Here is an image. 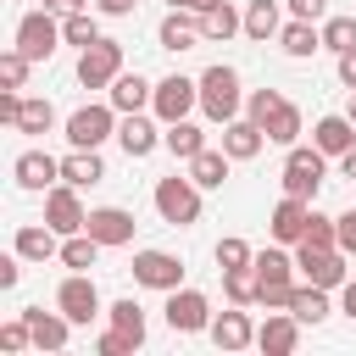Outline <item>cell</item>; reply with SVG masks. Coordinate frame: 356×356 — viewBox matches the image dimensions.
Returning a JSON list of instances; mask_svg holds the SVG:
<instances>
[{
  "label": "cell",
  "mask_w": 356,
  "mask_h": 356,
  "mask_svg": "<svg viewBox=\"0 0 356 356\" xmlns=\"http://www.w3.org/2000/svg\"><path fill=\"white\" fill-rule=\"evenodd\" d=\"M167 6H172V11H211L217 0H167Z\"/></svg>",
  "instance_id": "obj_52"
},
{
  "label": "cell",
  "mask_w": 356,
  "mask_h": 356,
  "mask_svg": "<svg viewBox=\"0 0 356 356\" xmlns=\"http://www.w3.org/2000/svg\"><path fill=\"white\" fill-rule=\"evenodd\" d=\"M50 122H56V106H50V100H22L17 134H50Z\"/></svg>",
  "instance_id": "obj_36"
},
{
  "label": "cell",
  "mask_w": 356,
  "mask_h": 356,
  "mask_svg": "<svg viewBox=\"0 0 356 356\" xmlns=\"http://www.w3.org/2000/svg\"><path fill=\"white\" fill-rule=\"evenodd\" d=\"M345 117H350V122H356V89H350V106H345Z\"/></svg>",
  "instance_id": "obj_56"
},
{
  "label": "cell",
  "mask_w": 356,
  "mask_h": 356,
  "mask_svg": "<svg viewBox=\"0 0 356 356\" xmlns=\"http://www.w3.org/2000/svg\"><path fill=\"white\" fill-rule=\"evenodd\" d=\"M28 345H33V328H28V317L17 312V317L0 328V350H28Z\"/></svg>",
  "instance_id": "obj_43"
},
{
  "label": "cell",
  "mask_w": 356,
  "mask_h": 356,
  "mask_svg": "<svg viewBox=\"0 0 356 356\" xmlns=\"http://www.w3.org/2000/svg\"><path fill=\"white\" fill-rule=\"evenodd\" d=\"M312 145H317L323 156H345V150L356 145V122H350V117H323V122L312 128Z\"/></svg>",
  "instance_id": "obj_25"
},
{
  "label": "cell",
  "mask_w": 356,
  "mask_h": 356,
  "mask_svg": "<svg viewBox=\"0 0 356 356\" xmlns=\"http://www.w3.org/2000/svg\"><path fill=\"white\" fill-rule=\"evenodd\" d=\"M61 39H67V44H78V50H89V44L100 39V28H95V17H89V11H67Z\"/></svg>",
  "instance_id": "obj_39"
},
{
  "label": "cell",
  "mask_w": 356,
  "mask_h": 356,
  "mask_svg": "<svg viewBox=\"0 0 356 356\" xmlns=\"http://www.w3.org/2000/svg\"><path fill=\"white\" fill-rule=\"evenodd\" d=\"M256 278H261L256 306H289V295H295V256L261 250V256H256Z\"/></svg>",
  "instance_id": "obj_5"
},
{
  "label": "cell",
  "mask_w": 356,
  "mask_h": 356,
  "mask_svg": "<svg viewBox=\"0 0 356 356\" xmlns=\"http://www.w3.org/2000/svg\"><path fill=\"white\" fill-rule=\"evenodd\" d=\"M17 278H22V256L11 250V256H0V289H17Z\"/></svg>",
  "instance_id": "obj_48"
},
{
  "label": "cell",
  "mask_w": 356,
  "mask_h": 356,
  "mask_svg": "<svg viewBox=\"0 0 356 356\" xmlns=\"http://www.w3.org/2000/svg\"><path fill=\"white\" fill-rule=\"evenodd\" d=\"M117 134V106H78L67 117V145L72 150H100Z\"/></svg>",
  "instance_id": "obj_3"
},
{
  "label": "cell",
  "mask_w": 356,
  "mask_h": 356,
  "mask_svg": "<svg viewBox=\"0 0 356 356\" xmlns=\"http://www.w3.org/2000/svg\"><path fill=\"white\" fill-rule=\"evenodd\" d=\"M245 261H256L245 239H234V234H228V239H217V267H245Z\"/></svg>",
  "instance_id": "obj_45"
},
{
  "label": "cell",
  "mask_w": 356,
  "mask_h": 356,
  "mask_svg": "<svg viewBox=\"0 0 356 356\" xmlns=\"http://www.w3.org/2000/svg\"><path fill=\"white\" fill-rule=\"evenodd\" d=\"M156 211H161V222H172V228H189L195 217H200V184L195 178H161L156 184Z\"/></svg>",
  "instance_id": "obj_2"
},
{
  "label": "cell",
  "mask_w": 356,
  "mask_h": 356,
  "mask_svg": "<svg viewBox=\"0 0 356 356\" xmlns=\"http://www.w3.org/2000/svg\"><path fill=\"white\" fill-rule=\"evenodd\" d=\"M211 345H217V350H245V345H256L250 317H245V312H222V317H211Z\"/></svg>",
  "instance_id": "obj_23"
},
{
  "label": "cell",
  "mask_w": 356,
  "mask_h": 356,
  "mask_svg": "<svg viewBox=\"0 0 356 356\" xmlns=\"http://www.w3.org/2000/svg\"><path fill=\"white\" fill-rule=\"evenodd\" d=\"M11 172H17V184H22V189H56L61 161H56V156H44V150H22Z\"/></svg>",
  "instance_id": "obj_19"
},
{
  "label": "cell",
  "mask_w": 356,
  "mask_h": 356,
  "mask_svg": "<svg viewBox=\"0 0 356 356\" xmlns=\"http://www.w3.org/2000/svg\"><path fill=\"white\" fill-rule=\"evenodd\" d=\"M44 222L67 239V234H83V222H89V211H83V200H78V184H56V189H44Z\"/></svg>",
  "instance_id": "obj_9"
},
{
  "label": "cell",
  "mask_w": 356,
  "mask_h": 356,
  "mask_svg": "<svg viewBox=\"0 0 356 356\" xmlns=\"http://www.w3.org/2000/svg\"><path fill=\"white\" fill-rule=\"evenodd\" d=\"M83 228H89L106 250H111V245H134V211H122V206H95Z\"/></svg>",
  "instance_id": "obj_15"
},
{
  "label": "cell",
  "mask_w": 356,
  "mask_h": 356,
  "mask_svg": "<svg viewBox=\"0 0 356 356\" xmlns=\"http://www.w3.org/2000/svg\"><path fill=\"white\" fill-rule=\"evenodd\" d=\"M17 111H22V95H17V89H6V95H0V122H11V128H17Z\"/></svg>",
  "instance_id": "obj_49"
},
{
  "label": "cell",
  "mask_w": 356,
  "mask_h": 356,
  "mask_svg": "<svg viewBox=\"0 0 356 356\" xmlns=\"http://www.w3.org/2000/svg\"><path fill=\"white\" fill-rule=\"evenodd\" d=\"M117 72H122V44L117 39H95L89 50H78V83L83 89H111Z\"/></svg>",
  "instance_id": "obj_7"
},
{
  "label": "cell",
  "mask_w": 356,
  "mask_h": 356,
  "mask_svg": "<svg viewBox=\"0 0 356 356\" xmlns=\"http://www.w3.org/2000/svg\"><path fill=\"white\" fill-rule=\"evenodd\" d=\"M295 267L306 273V284H323V289H345V278H350L339 245H334V250H306V245H295Z\"/></svg>",
  "instance_id": "obj_11"
},
{
  "label": "cell",
  "mask_w": 356,
  "mask_h": 356,
  "mask_svg": "<svg viewBox=\"0 0 356 356\" xmlns=\"http://www.w3.org/2000/svg\"><path fill=\"white\" fill-rule=\"evenodd\" d=\"M222 289H228V300H234V306H256V295H261L256 261H245V267H222Z\"/></svg>",
  "instance_id": "obj_31"
},
{
  "label": "cell",
  "mask_w": 356,
  "mask_h": 356,
  "mask_svg": "<svg viewBox=\"0 0 356 356\" xmlns=\"http://www.w3.org/2000/svg\"><path fill=\"white\" fill-rule=\"evenodd\" d=\"M95 6H100L106 17H134V6H139V0H95Z\"/></svg>",
  "instance_id": "obj_50"
},
{
  "label": "cell",
  "mask_w": 356,
  "mask_h": 356,
  "mask_svg": "<svg viewBox=\"0 0 356 356\" xmlns=\"http://www.w3.org/2000/svg\"><path fill=\"white\" fill-rule=\"evenodd\" d=\"M334 222H339V250H345V256H356V206H350V211H339Z\"/></svg>",
  "instance_id": "obj_46"
},
{
  "label": "cell",
  "mask_w": 356,
  "mask_h": 356,
  "mask_svg": "<svg viewBox=\"0 0 356 356\" xmlns=\"http://www.w3.org/2000/svg\"><path fill=\"white\" fill-rule=\"evenodd\" d=\"M289 6V17H300V22H317L323 11H328V0H284Z\"/></svg>",
  "instance_id": "obj_47"
},
{
  "label": "cell",
  "mask_w": 356,
  "mask_h": 356,
  "mask_svg": "<svg viewBox=\"0 0 356 356\" xmlns=\"http://www.w3.org/2000/svg\"><path fill=\"white\" fill-rule=\"evenodd\" d=\"M306 222H312V200H295V195H284V200L273 206V217H267V228H273L278 245H300Z\"/></svg>",
  "instance_id": "obj_14"
},
{
  "label": "cell",
  "mask_w": 356,
  "mask_h": 356,
  "mask_svg": "<svg viewBox=\"0 0 356 356\" xmlns=\"http://www.w3.org/2000/svg\"><path fill=\"white\" fill-rule=\"evenodd\" d=\"M278 28H284V22H278V0H250V6H245V33H250V39L267 44Z\"/></svg>",
  "instance_id": "obj_34"
},
{
  "label": "cell",
  "mask_w": 356,
  "mask_h": 356,
  "mask_svg": "<svg viewBox=\"0 0 356 356\" xmlns=\"http://www.w3.org/2000/svg\"><path fill=\"white\" fill-rule=\"evenodd\" d=\"M56 44H61V22L50 17V6H44V11H28V17L17 22V50H22L28 61H50Z\"/></svg>",
  "instance_id": "obj_6"
},
{
  "label": "cell",
  "mask_w": 356,
  "mask_h": 356,
  "mask_svg": "<svg viewBox=\"0 0 356 356\" xmlns=\"http://www.w3.org/2000/svg\"><path fill=\"white\" fill-rule=\"evenodd\" d=\"M300 245H306V250H334V245H339V222H334V217H323V211H312V222H306Z\"/></svg>",
  "instance_id": "obj_37"
},
{
  "label": "cell",
  "mask_w": 356,
  "mask_h": 356,
  "mask_svg": "<svg viewBox=\"0 0 356 356\" xmlns=\"http://www.w3.org/2000/svg\"><path fill=\"white\" fill-rule=\"evenodd\" d=\"M200 33H206V39H234V33H245V17H239L228 0H217L211 11H200Z\"/></svg>",
  "instance_id": "obj_32"
},
{
  "label": "cell",
  "mask_w": 356,
  "mask_h": 356,
  "mask_svg": "<svg viewBox=\"0 0 356 356\" xmlns=\"http://www.w3.org/2000/svg\"><path fill=\"white\" fill-rule=\"evenodd\" d=\"M200 111L211 117V122H234L239 117V72L234 67H206L200 72Z\"/></svg>",
  "instance_id": "obj_1"
},
{
  "label": "cell",
  "mask_w": 356,
  "mask_h": 356,
  "mask_svg": "<svg viewBox=\"0 0 356 356\" xmlns=\"http://www.w3.org/2000/svg\"><path fill=\"white\" fill-rule=\"evenodd\" d=\"M134 284L172 295V289L184 284V261H178L172 250H139V256H134Z\"/></svg>",
  "instance_id": "obj_10"
},
{
  "label": "cell",
  "mask_w": 356,
  "mask_h": 356,
  "mask_svg": "<svg viewBox=\"0 0 356 356\" xmlns=\"http://www.w3.org/2000/svg\"><path fill=\"white\" fill-rule=\"evenodd\" d=\"M167 328L172 334H200V328H211V300L200 295V289H172L167 295Z\"/></svg>",
  "instance_id": "obj_12"
},
{
  "label": "cell",
  "mask_w": 356,
  "mask_h": 356,
  "mask_svg": "<svg viewBox=\"0 0 356 356\" xmlns=\"http://www.w3.org/2000/svg\"><path fill=\"white\" fill-rule=\"evenodd\" d=\"M150 100H156V83H145L139 72H117V78H111V106H117L122 117H128V111H145Z\"/></svg>",
  "instance_id": "obj_21"
},
{
  "label": "cell",
  "mask_w": 356,
  "mask_h": 356,
  "mask_svg": "<svg viewBox=\"0 0 356 356\" xmlns=\"http://www.w3.org/2000/svg\"><path fill=\"white\" fill-rule=\"evenodd\" d=\"M50 6H61V11H89V0H50Z\"/></svg>",
  "instance_id": "obj_55"
},
{
  "label": "cell",
  "mask_w": 356,
  "mask_h": 356,
  "mask_svg": "<svg viewBox=\"0 0 356 356\" xmlns=\"http://www.w3.org/2000/svg\"><path fill=\"white\" fill-rule=\"evenodd\" d=\"M278 106H284V95H278V89H250V100H245V117L267 128V117H273Z\"/></svg>",
  "instance_id": "obj_42"
},
{
  "label": "cell",
  "mask_w": 356,
  "mask_h": 356,
  "mask_svg": "<svg viewBox=\"0 0 356 356\" xmlns=\"http://www.w3.org/2000/svg\"><path fill=\"white\" fill-rule=\"evenodd\" d=\"M256 345H261L267 356H289V350L300 345V317H295V312H273V317L256 328Z\"/></svg>",
  "instance_id": "obj_17"
},
{
  "label": "cell",
  "mask_w": 356,
  "mask_h": 356,
  "mask_svg": "<svg viewBox=\"0 0 356 356\" xmlns=\"http://www.w3.org/2000/svg\"><path fill=\"white\" fill-rule=\"evenodd\" d=\"M95 350H100V356H134V350H139V339H134V334H122V328H106V334L95 339Z\"/></svg>",
  "instance_id": "obj_44"
},
{
  "label": "cell",
  "mask_w": 356,
  "mask_h": 356,
  "mask_svg": "<svg viewBox=\"0 0 356 356\" xmlns=\"http://www.w3.org/2000/svg\"><path fill=\"white\" fill-rule=\"evenodd\" d=\"M28 67H33V61L11 44V50L0 56V83H6V89H22V83H28Z\"/></svg>",
  "instance_id": "obj_41"
},
{
  "label": "cell",
  "mask_w": 356,
  "mask_h": 356,
  "mask_svg": "<svg viewBox=\"0 0 356 356\" xmlns=\"http://www.w3.org/2000/svg\"><path fill=\"white\" fill-rule=\"evenodd\" d=\"M44 6H50V0H44Z\"/></svg>",
  "instance_id": "obj_57"
},
{
  "label": "cell",
  "mask_w": 356,
  "mask_h": 356,
  "mask_svg": "<svg viewBox=\"0 0 356 356\" xmlns=\"http://www.w3.org/2000/svg\"><path fill=\"white\" fill-rule=\"evenodd\" d=\"M345 317L356 323V278H345Z\"/></svg>",
  "instance_id": "obj_54"
},
{
  "label": "cell",
  "mask_w": 356,
  "mask_h": 356,
  "mask_svg": "<svg viewBox=\"0 0 356 356\" xmlns=\"http://www.w3.org/2000/svg\"><path fill=\"white\" fill-rule=\"evenodd\" d=\"M22 317H28V328H33V345H39V350H67V328H72V317H67L61 306H56V312L28 306Z\"/></svg>",
  "instance_id": "obj_16"
},
{
  "label": "cell",
  "mask_w": 356,
  "mask_h": 356,
  "mask_svg": "<svg viewBox=\"0 0 356 356\" xmlns=\"http://www.w3.org/2000/svg\"><path fill=\"white\" fill-rule=\"evenodd\" d=\"M100 250H106V245H100L89 228H83V234H67V239H61V267H72V273H89Z\"/></svg>",
  "instance_id": "obj_30"
},
{
  "label": "cell",
  "mask_w": 356,
  "mask_h": 356,
  "mask_svg": "<svg viewBox=\"0 0 356 356\" xmlns=\"http://www.w3.org/2000/svg\"><path fill=\"white\" fill-rule=\"evenodd\" d=\"M228 161H234L228 150H211V145H206V150L189 161V178H195L200 189H222V184H228Z\"/></svg>",
  "instance_id": "obj_27"
},
{
  "label": "cell",
  "mask_w": 356,
  "mask_h": 356,
  "mask_svg": "<svg viewBox=\"0 0 356 356\" xmlns=\"http://www.w3.org/2000/svg\"><path fill=\"white\" fill-rule=\"evenodd\" d=\"M278 44H284V56L306 61L312 50H323V28H312V22H300V17H289V22L278 28Z\"/></svg>",
  "instance_id": "obj_26"
},
{
  "label": "cell",
  "mask_w": 356,
  "mask_h": 356,
  "mask_svg": "<svg viewBox=\"0 0 356 356\" xmlns=\"http://www.w3.org/2000/svg\"><path fill=\"white\" fill-rule=\"evenodd\" d=\"M161 145H167V150H172L178 161H195V156L206 150V134H200V128H195V122L184 117V122H167V134H161Z\"/></svg>",
  "instance_id": "obj_28"
},
{
  "label": "cell",
  "mask_w": 356,
  "mask_h": 356,
  "mask_svg": "<svg viewBox=\"0 0 356 356\" xmlns=\"http://www.w3.org/2000/svg\"><path fill=\"white\" fill-rule=\"evenodd\" d=\"M195 106H200V78H184V72H172V78H161V83H156V100H150V111H156L161 122H184Z\"/></svg>",
  "instance_id": "obj_8"
},
{
  "label": "cell",
  "mask_w": 356,
  "mask_h": 356,
  "mask_svg": "<svg viewBox=\"0 0 356 356\" xmlns=\"http://www.w3.org/2000/svg\"><path fill=\"white\" fill-rule=\"evenodd\" d=\"M61 178H67V184H78V189L100 184V178H106V161H100V150H72V156L61 161Z\"/></svg>",
  "instance_id": "obj_29"
},
{
  "label": "cell",
  "mask_w": 356,
  "mask_h": 356,
  "mask_svg": "<svg viewBox=\"0 0 356 356\" xmlns=\"http://www.w3.org/2000/svg\"><path fill=\"white\" fill-rule=\"evenodd\" d=\"M111 328H122V334H134V339L145 345V312H139V300H134V295L111 300Z\"/></svg>",
  "instance_id": "obj_38"
},
{
  "label": "cell",
  "mask_w": 356,
  "mask_h": 356,
  "mask_svg": "<svg viewBox=\"0 0 356 356\" xmlns=\"http://www.w3.org/2000/svg\"><path fill=\"white\" fill-rule=\"evenodd\" d=\"M339 78L356 89V50H339Z\"/></svg>",
  "instance_id": "obj_51"
},
{
  "label": "cell",
  "mask_w": 356,
  "mask_h": 356,
  "mask_svg": "<svg viewBox=\"0 0 356 356\" xmlns=\"http://www.w3.org/2000/svg\"><path fill=\"white\" fill-rule=\"evenodd\" d=\"M56 306H61L72 323L100 317V289H95V278H89V273H67V278H61V289H56Z\"/></svg>",
  "instance_id": "obj_13"
},
{
  "label": "cell",
  "mask_w": 356,
  "mask_h": 356,
  "mask_svg": "<svg viewBox=\"0 0 356 356\" xmlns=\"http://www.w3.org/2000/svg\"><path fill=\"white\" fill-rule=\"evenodd\" d=\"M317 189H323V150L312 145H289V156H284V195H295V200H317Z\"/></svg>",
  "instance_id": "obj_4"
},
{
  "label": "cell",
  "mask_w": 356,
  "mask_h": 356,
  "mask_svg": "<svg viewBox=\"0 0 356 356\" xmlns=\"http://www.w3.org/2000/svg\"><path fill=\"white\" fill-rule=\"evenodd\" d=\"M323 44L339 56V50H356V17H328L323 22Z\"/></svg>",
  "instance_id": "obj_40"
},
{
  "label": "cell",
  "mask_w": 356,
  "mask_h": 356,
  "mask_svg": "<svg viewBox=\"0 0 356 356\" xmlns=\"http://www.w3.org/2000/svg\"><path fill=\"white\" fill-rule=\"evenodd\" d=\"M289 312H295L300 323H323V317H328V289H323V284H300V289L289 295Z\"/></svg>",
  "instance_id": "obj_33"
},
{
  "label": "cell",
  "mask_w": 356,
  "mask_h": 356,
  "mask_svg": "<svg viewBox=\"0 0 356 356\" xmlns=\"http://www.w3.org/2000/svg\"><path fill=\"white\" fill-rule=\"evenodd\" d=\"M261 145H267V128H261V122H250V117H234V122H222V150H228L234 161H250V156H261Z\"/></svg>",
  "instance_id": "obj_18"
},
{
  "label": "cell",
  "mask_w": 356,
  "mask_h": 356,
  "mask_svg": "<svg viewBox=\"0 0 356 356\" xmlns=\"http://www.w3.org/2000/svg\"><path fill=\"white\" fill-rule=\"evenodd\" d=\"M156 39H161V50H195L206 33H200V11L195 17H184V11H167L161 17V28H156Z\"/></svg>",
  "instance_id": "obj_20"
},
{
  "label": "cell",
  "mask_w": 356,
  "mask_h": 356,
  "mask_svg": "<svg viewBox=\"0 0 356 356\" xmlns=\"http://www.w3.org/2000/svg\"><path fill=\"white\" fill-rule=\"evenodd\" d=\"M267 139H273V145H295V139H300V106H295V100H284V106L267 117Z\"/></svg>",
  "instance_id": "obj_35"
},
{
  "label": "cell",
  "mask_w": 356,
  "mask_h": 356,
  "mask_svg": "<svg viewBox=\"0 0 356 356\" xmlns=\"http://www.w3.org/2000/svg\"><path fill=\"white\" fill-rule=\"evenodd\" d=\"M56 239H61V234H56L50 222H44V228H39V222H28V228H17V245H11V250H17L22 261H50V256H61V245H56Z\"/></svg>",
  "instance_id": "obj_22"
},
{
  "label": "cell",
  "mask_w": 356,
  "mask_h": 356,
  "mask_svg": "<svg viewBox=\"0 0 356 356\" xmlns=\"http://www.w3.org/2000/svg\"><path fill=\"white\" fill-rule=\"evenodd\" d=\"M117 145H122V150H128V156L139 161V156H150V150L161 145V134H156V128H150V122H145L139 111H128V117L117 122Z\"/></svg>",
  "instance_id": "obj_24"
},
{
  "label": "cell",
  "mask_w": 356,
  "mask_h": 356,
  "mask_svg": "<svg viewBox=\"0 0 356 356\" xmlns=\"http://www.w3.org/2000/svg\"><path fill=\"white\" fill-rule=\"evenodd\" d=\"M339 172H345V178H350V184H356V145H350V150H345V156H339Z\"/></svg>",
  "instance_id": "obj_53"
}]
</instances>
